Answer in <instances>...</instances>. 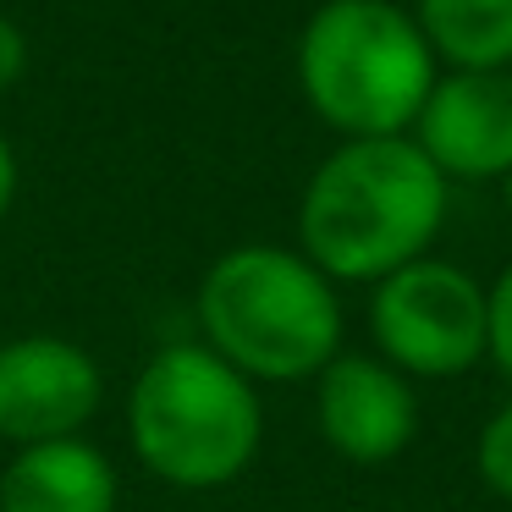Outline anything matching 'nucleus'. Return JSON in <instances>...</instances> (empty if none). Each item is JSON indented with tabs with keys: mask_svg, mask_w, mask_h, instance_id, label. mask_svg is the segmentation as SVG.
<instances>
[{
	"mask_svg": "<svg viewBox=\"0 0 512 512\" xmlns=\"http://www.w3.org/2000/svg\"><path fill=\"white\" fill-rule=\"evenodd\" d=\"M446 221V177L402 138H342L298 199V254L331 281H386L430 254Z\"/></svg>",
	"mask_w": 512,
	"mask_h": 512,
	"instance_id": "1",
	"label": "nucleus"
},
{
	"mask_svg": "<svg viewBox=\"0 0 512 512\" xmlns=\"http://www.w3.org/2000/svg\"><path fill=\"white\" fill-rule=\"evenodd\" d=\"M199 342L243 380H314L342 353L336 281L298 248L243 243L226 248L199 281Z\"/></svg>",
	"mask_w": 512,
	"mask_h": 512,
	"instance_id": "2",
	"label": "nucleus"
},
{
	"mask_svg": "<svg viewBox=\"0 0 512 512\" xmlns=\"http://www.w3.org/2000/svg\"><path fill=\"white\" fill-rule=\"evenodd\" d=\"M441 61L397 0H320L298 34V89L342 138H402L430 100Z\"/></svg>",
	"mask_w": 512,
	"mask_h": 512,
	"instance_id": "3",
	"label": "nucleus"
},
{
	"mask_svg": "<svg viewBox=\"0 0 512 512\" xmlns=\"http://www.w3.org/2000/svg\"><path fill=\"white\" fill-rule=\"evenodd\" d=\"M133 457L177 490H221L265 446L259 386L204 342H171L138 369L127 397Z\"/></svg>",
	"mask_w": 512,
	"mask_h": 512,
	"instance_id": "4",
	"label": "nucleus"
},
{
	"mask_svg": "<svg viewBox=\"0 0 512 512\" xmlns=\"http://www.w3.org/2000/svg\"><path fill=\"white\" fill-rule=\"evenodd\" d=\"M369 336L408 380H457L485 358V287L452 259H413L369 292Z\"/></svg>",
	"mask_w": 512,
	"mask_h": 512,
	"instance_id": "5",
	"label": "nucleus"
},
{
	"mask_svg": "<svg viewBox=\"0 0 512 512\" xmlns=\"http://www.w3.org/2000/svg\"><path fill=\"white\" fill-rule=\"evenodd\" d=\"M105 397V375L72 336L28 331L0 342V441L39 446L83 435Z\"/></svg>",
	"mask_w": 512,
	"mask_h": 512,
	"instance_id": "6",
	"label": "nucleus"
},
{
	"mask_svg": "<svg viewBox=\"0 0 512 512\" xmlns=\"http://www.w3.org/2000/svg\"><path fill=\"white\" fill-rule=\"evenodd\" d=\"M314 419H320L325 446L342 463L380 468L413 446L419 397H413V380L397 375L386 358L336 353L314 375Z\"/></svg>",
	"mask_w": 512,
	"mask_h": 512,
	"instance_id": "7",
	"label": "nucleus"
},
{
	"mask_svg": "<svg viewBox=\"0 0 512 512\" xmlns=\"http://www.w3.org/2000/svg\"><path fill=\"white\" fill-rule=\"evenodd\" d=\"M413 144L424 149L446 182H507L512 171V67L457 72L446 67L413 122Z\"/></svg>",
	"mask_w": 512,
	"mask_h": 512,
	"instance_id": "8",
	"label": "nucleus"
},
{
	"mask_svg": "<svg viewBox=\"0 0 512 512\" xmlns=\"http://www.w3.org/2000/svg\"><path fill=\"white\" fill-rule=\"evenodd\" d=\"M116 468L83 435L17 446L0 468V512H116Z\"/></svg>",
	"mask_w": 512,
	"mask_h": 512,
	"instance_id": "9",
	"label": "nucleus"
},
{
	"mask_svg": "<svg viewBox=\"0 0 512 512\" xmlns=\"http://www.w3.org/2000/svg\"><path fill=\"white\" fill-rule=\"evenodd\" d=\"M413 23L441 67H512V0H413Z\"/></svg>",
	"mask_w": 512,
	"mask_h": 512,
	"instance_id": "10",
	"label": "nucleus"
},
{
	"mask_svg": "<svg viewBox=\"0 0 512 512\" xmlns=\"http://www.w3.org/2000/svg\"><path fill=\"white\" fill-rule=\"evenodd\" d=\"M474 474H479V485H485L490 496L512 501V397L501 402V408L485 419V430H479V441H474Z\"/></svg>",
	"mask_w": 512,
	"mask_h": 512,
	"instance_id": "11",
	"label": "nucleus"
},
{
	"mask_svg": "<svg viewBox=\"0 0 512 512\" xmlns=\"http://www.w3.org/2000/svg\"><path fill=\"white\" fill-rule=\"evenodd\" d=\"M485 358L512 380V265L485 287Z\"/></svg>",
	"mask_w": 512,
	"mask_h": 512,
	"instance_id": "12",
	"label": "nucleus"
},
{
	"mask_svg": "<svg viewBox=\"0 0 512 512\" xmlns=\"http://www.w3.org/2000/svg\"><path fill=\"white\" fill-rule=\"evenodd\" d=\"M28 72V39L12 17H0V94H12Z\"/></svg>",
	"mask_w": 512,
	"mask_h": 512,
	"instance_id": "13",
	"label": "nucleus"
},
{
	"mask_svg": "<svg viewBox=\"0 0 512 512\" xmlns=\"http://www.w3.org/2000/svg\"><path fill=\"white\" fill-rule=\"evenodd\" d=\"M12 199H17V149H12V138L0 133V221H6Z\"/></svg>",
	"mask_w": 512,
	"mask_h": 512,
	"instance_id": "14",
	"label": "nucleus"
},
{
	"mask_svg": "<svg viewBox=\"0 0 512 512\" xmlns=\"http://www.w3.org/2000/svg\"><path fill=\"white\" fill-rule=\"evenodd\" d=\"M501 193H507V210H512V171H507V182H501Z\"/></svg>",
	"mask_w": 512,
	"mask_h": 512,
	"instance_id": "15",
	"label": "nucleus"
}]
</instances>
